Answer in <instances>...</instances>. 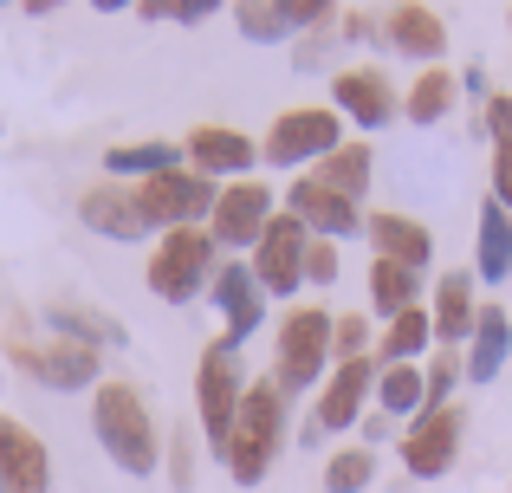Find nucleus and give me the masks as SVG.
Instances as JSON below:
<instances>
[{
    "label": "nucleus",
    "instance_id": "nucleus-1",
    "mask_svg": "<svg viewBox=\"0 0 512 493\" xmlns=\"http://www.w3.org/2000/svg\"><path fill=\"white\" fill-rule=\"evenodd\" d=\"M91 429H98L104 455H111L124 474L150 481V474L163 468L156 422H150V409H143V396L130 390V383H98V396H91Z\"/></svg>",
    "mask_w": 512,
    "mask_h": 493
},
{
    "label": "nucleus",
    "instance_id": "nucleus-2",
    "mask_svg": "<svg viewBox=\"0 0 512 493\" xmlns=\"http://www.w3.org/2000/svg\"><path fill=\"white\" fill-rule=\"evenodd\" d=\"M279 442H286V390H279L273 377L247 383V396H240V422H234V442H227V474H234L240 487H260L266 468H273Z\"/></svg>",
    "mask_w": 512,
    "mask_h": 493
},
{
    "label": "nucleus",
    "instance_id": "nucleus-3",
    "mask_svg": "<svg viewBox=\"0 0 512 493\" xmlns=\"http://www.w3.org/2000/svg\"><path fill=\"white\" fill-rule=\"evenodd\" d=\"M331 331H338V318L318 312V305H299V312H286V325H279V351H273V383L279 390H325L331 377Z\"/></svg>",
    "mask_w": 512,
    "mask_h": 493
},
{
    "label": "nucleus",
    "instance_id": "nucleus-4",
    "mask_svg": "<svg viewBox=\"0 0 512 493\" xmlns=\"http://www.w3.org/2000/svg\"><path fill=\"white\" fill-rule=\"evenodd\" d=\"M331 150H344V117L331 104H299V111H279L266 130V169H305L325 163Z\"/></svg>",
    "mask_w": 512,
    "mask_h": 493
},
{
    "label": "nucleus",
    "instance_id": "nucleus-5",
    "mask_svg": "<svg viewBox=\"0 0 512 493\" xmlns=\"http://www.w3.org/2000/svg\"><path fill=\"white\" fill-rule=\"evenodd\" d=\"M240 396H247V383H240V357L227 351V344H208L201 364H195V416H201V435H208L214 455H227V442H234Z\"/></svg>",
    "mask_w": 512,
    "mask_h": 493
},
{
    "label": "nucleus",
    "instance_id": "nucleus-6",
    "mask_svg": "<svg viewBox=\"0 0 512 493\" xmlns=\"http://www.w3.org/2000/svg\"><path fill=\"white\" fill-rule=\"evenodd\" d=\"M208 266H214V234L208 228H175L150 253V292L163 305H188L201 292V279H208Z\"/></svg>",
    "mask_w": 512,
    "mask_h": 493
},
{
    "label": "nucleus",
    "instance_id": "nucleus-7",
    "mask_svg": "<svg viewBox=\"0 0 512 493\" xmlns=\"http://www.w3.org/2000/svg\"><path fill=\"white\" fill-rule=\"evenodd\" d=\"M214 202H221V189H214L208 176H195V169H169V176H156V182H137V208H143V221H150V234L163 228H195L201 215H214Z\"/></svg>",
    "mask_w": 512,
    "mask_h": 493
},
{
    "label": "nucleus",
    "instance_id": "nucleus-8",
    "mask_svg": "<svg viewBox=\"0 0 512 493\" xmlns=\"http://www.w3.org/2000/svg\"><path fill=\"white\" fill-rule=\"evenodd\" d=\"M305 253H312V228L299 215H273L253 247V279H260L266 299H292L305 286Z\"/></svg>",
    "mask_w": 512,
    "mask_h": 493
},
{
    "label": "nucleus",
    "instance_id": "nucleus-9",
    "mask_svg": "<svg viewBox=\"0 0 512 493\" xmlns=\"http://www.w3.org/2000/svg\"><path fill=\"white\" fill-rule=\"evenodd\" d=\"M376 377L383 370L370 364V357H357V364H338L325 377V390H318V409H312V422H305V442H325V435H338V429H350V422L363 416V396L376 390Z\"/></svg>",
    "mask_w": 512,
    "mask_h": 493
},
{
    "label": "nucleus",
    "instance_id": "nucleus-10",
    "mask_svg": "<svg viewBox=\"0 0 512 493\" xmlns=\"http://www.w3.org/2000/svg\"><path fill=\"white\" fill-rule=\"evenodd\" d=\"M273 215H279L273 189L247 176V182H234V189H221V202H214V215H208V234H214V247H260V234H266Z\"/></svg>",
    "mask_w": 512,
    "mask_h": 493
},
{
    "label": "nucleus",
    "instance_id": "nucleus-11",
    "mask_svg": "<svg viewBox=\"0 0 512 493\" xmlns=\"http://www.w3.org/2000/svg\"><path fill=\"white\" fill-rule=\"evenodd\" d=\"M331 111L350 117L357 130H383L389 117L402 111L396 85H389V72H376V65H350V72L331 78Z\"/></svg>",
    "mask_w": 512,
    "mask_h": 493
},
{
    "label": "nucleus",
    "instance_id": "nucleus-12",
    "mask_svg": "<svg viewBox=\"0 0 512 493\" xmlns=\"http://www.w3.org/2000/svg\"><path fill=\"white\" fill-rule=\"evenodd\" d=\"M461 429H467V416L454 403L428 409V416L409 429V442H402V468H409L415 481H441V474L454 468V455H461Z\"/></svg>",
    "mask_w": 512,
    "mask_h": 493
},
{
    "label": "nucleus",
    "instance_id": "nucleus-13",
    "mask_svg": "<svg viewBox=\"0 0 512 493\" xmlns=\"http://www.w3.org/2000/svg\"><path fill=\"white\" fill-rule=\"evenodd\" d=\"M325 20H331L325 0H240L234 7V26L253 46H279V39L312 33V26H325Z\"/></svg>",
    "mask_w": 512,
    "mask_h": 493
},
{
    "label": "nucleus",
    "instance_id": "nucleus-14",
    "mask_svg": "<svg viewBox=\"0 0 512 493\" xmlns=\"http://www.w3.org/2000/svg\"><path fill=\"white\" fill-rule=\"evenodd\" d=\"M286 215H299L305 228H312V241H350V234H363V208L344 202V195H331L325 182H312V176L286 182Z\"/></svg>",
    "mask_w": 512,
    "mask_h": 493
},
{
    "label": "nucleus",
    "instance_id": "nucleus-15",
    "mask_svg": "<svg viewBox=\"0 0 512 493\" xmlns=\"http://www.w3.org/2000/svg\"><path fill=\"white\" fill-rule=\"evenodd\" d=\"M0 493H52V455L20 416H0Z\"/></svg>",
    "mask_w": 512,
    "mask_h": 493
},
{
    "label": "nucleus",
    "instance_id": "nucleus-16",
    "mask_svg": "<svg viewBox=\"0 0 512 493\" xmlns=\"http://www.w3.org/2000/svg\"><path fill=\"white\" fill-rule=\"evenodd\" d=\"M188 163H195V176H234V182H247V169L260 163V143L247 137V130H234V124H195L188 130Z\"/></svg>",
    "mask_w": 512,
    "mask_h": 493
},
{
    "label": "nucleus",
    "instance_id": "nucleus-17",
    "mask_svg": "<svg viewBox=\"0 0 512 493\" xmlns=\"http://www.w3.org/2000/svg\"><path fill=\"white\" fill-rule=\"evenodd\" d=\"M214 305L227 312V351H240V344L260 331V318H266V292H260V279H253V266H240V260H227L221 273H214Z\"/></svg>",
    "mask_w": 512,
    "mask_h": 493
},
{
    "label": "nucleus",
    "instance_id": "nucleus-18",
    "mask_svg": "<svg viewBox=\"0 0 512 493\" xmlns=\"http://www.w3.org/2000/svg\"><path fill=\"white\" fill-rule=\"evenodd\" d=\"M13 357H20L39 383H52V390H91V383H98V351H85V344H72V338H59V344H20Z\"/></svg>",
    "mask_w": 512,
    "mask_h": 493
},
{
    "label": "nucleus",
    "instance_id": "nucleus-19",
    "mask_svg": "<svg viewBox=\"0 0 512 493\" xmlns=\"http://www.w3.org/2000/svg\"><path fill=\"white\" fill-rule=\"evenodd\" d=\"M363 234L376 241V260H396V266H409V273H422V266L435 260V234H428L415 215H396V208L370 215V221H363Z\"/></svg>",
    "mask_w": 512,
    "mask_h": 493
},
{
    "label": "nucleus",
    "instance_id": "nucleus-20",
    "mask_svg": "<svg viewBox=\"0 0 512 493\" xmlns=\"http://www.w3.org/2000/svg\"><path fill=\"white\" fill-rule=\"evenodd\" d=\"M78 215H85L91 234H111V241H143V234H150V221H143V208H137V189H111V182L85 189Z\"/></svg>",
    "mask_w": 512,
    "mask_h": 493
},
{
    "label": "nucleus",
    "instance_id": "nucleus-21",
    "mask_svg": "<svg viewBox=\"0 0 512 493\" xmlns=\"http://www.w3.org/2000/svg\"><path fill=\"white\" fill-rule=\"evenodd\" d=\"M428 318H435L441 351H454V344L474 338V318H480V305H474V273H441V279H435V305H428Z\"/></svg>",
    "mask_w": 512,
    "mask_h": 493
},
{
    "label": "nucleus",
    "instance_id": "nucleus-22",
    "mask_svg": "<svg viewBox=\"0 0 512 493\" xmlns=\"http://www.w3.org/2000/svg\"><path fill=\"white\" fill-rule=\"evenodd\" d=\"M506 357H512V318H506V305H480V318H474V338H467V383H493L506 370Z\"/></svg>",
    "mask_w": 512,
    "mask_h": 493
},
{
    "label": "nucleus",
    "instance_id": "nucleus-23",
    "mask_svg": "<svg viewBox=\"0 0 512 493\" xmlns=\"http://www.w3.org/2000/svg\"><path fill=\"white\" fill-rule=\"evenodd\" d=\"M383 26H389V46L422 59V65H435L441 52H448V20H441L435 7H396Z\"/></svg>",
    "mask_w": 512,
    "mask_h": 493
},
{
    "label": "nucleus",
    "instance_id": "nucleus-24",
    "mask_svg": "<svg viewBox=\"0 0 512 493\" xmlns=\"http://www.w3.org/2000/svg\"><path fill=\"white\" fill-rule=\"evenodd\" d=\"M474 273L487 279V286H506L512 279V215L500 202H480V247H474Z\"/></svg>",
    "mask_w": 512,
    "mask_h": 493
},
{
    "label": "nucleus",
    "instance_id": "nucleus-25",
    "mask_svg": "<svg viewBox=\"0 0 512 493\" xmlns=\"http://www.w3.org/2000/svg\"><path fill=\"white\" fill-rule=\"evenodd\" d=\"M182 143H169V137H150V143H124V150H111L104 156V169L111 176H130V182H156V176H169V169H182Z\"/></svg>",
    "mask_w": 512,
    "mask_h": 493
},
{
    "label": "nucleus",
    "instance_id": "nucleus-26",
    "mask_svg": "<svg viewBox=\"0 0 512 493\" xmlns=\"http://www.w3.org/2000/svg\"><path fill=\"white\" fill-rule=\"evenodd\" d=\"M415 305H422V273H409V266H396V260H376L370 266V312H383L389 325H396Z\"/></svg>",
    "mask_w": 512,
    "mask_h": 493
},
{
    "label": "nucleus",
    "instance_id": "nucleus-27",
    "mask_svg": "<svg viewBox=\"0 0 512 493\" xmlns=\"http://www.w3.org/2000/svg\"><path fill=\"white\" fill-rule=\"evenodd\" d=\"M46 325L59 331V338H72V344H85V351H98V344H130V331L117 325V318H104V312H91V305H52L46 312Z\"/></svg>",
    "mask_w": 512,
    "mask_h": 493
},
{
    "label": "nucleus",
    "instance_id": "nucleus-28",
    "mask_svg": "<svg viewBox=\"0 0 512 493\" xmlns=\"http://www.w3.org/2000/svg\"><path fill=\"white\" fill-rule=\"evenodd\" d=\"M454 85H461L454 72L422 65V72H415V85L402 91V117H409L415 130H422V124H441V117H448V104H454Z\"/></svg>",
    "mask_w": 512,
    "mask_h": 493
},
{
    "label": "nucleus",
    "instance_id": "nucleus-29",
    "mask_svg": "<svg viewBox=\"0 0 512 493\" xmlns=\"http://www.w3.org/2000/svg\"><path fill=\"white\" fill-rule=\"evenodd\" d=\"M312 182H325L331 195H344V202H363V189H370V143H344V150H331L318 169H305Z\"/></svg>",
    "mask_w": 512,
    "mask_h": 493
},
{
    "label": "nucleus",
    "instance_id": "nucleus-30",
    "mask_svg": "<svg viewBox=\"0 0 512 493\" xmlns=\"http://www.w3.org/2000/svg\"><path fill=\"white\" fill-rule=\"evenodd\" d=\"M428 344H435V318L415 305V312H402L396 325L383 331V344H376V351H383V370H389V364H415Z\"/></svg>",
    "mask_w": 512,
    "mask_h": 493
},
{
    "label": "nucleus",
    "instance_id": "nucleus-31",
    "mask_svg": "<svg viewBox=\"0 0 512 493\" xmlns=\"http://www.w3.org/2000/svg\"><path fill=\"white\" fill-rule=\"evenodd\" d=\"M376 403H383V416H422V403H428L422 364H389L376 377Z\"/></svg>",
    "mask_w": 512,
    "mask_h": 493
},
{
    "label": "nucleus",
    "instance_id": "nucleus-32",
    "mask_svg": "<svg viewBox=\"0 0 512 493\" xmlns=\"http://www.w3.org/2000/svg\"><path fill=\"white\" fill-rule=\"evenodd\" d=\"M376 481V455L370 448H344V455L325 461V493H363Z\"/></svg>",
    "mask_w": 512,
    "mask_h": 493
},
{
    "label": "nucleus",
    "instance_id": "nucleus-33",
    "mask_svg": "<svg viewBox=\"0 0 512 493\" xmlns=\"http://www.w3.org/2000/svg\"><path fill=\"white\" fill-rule=\"evenodd\" d=\"M461 377H467L461 351H435V357H428V370H422V390H428L422 416H428V409H448V396H454V383H461Z\"/></svg>",
    "mask_w": 512,
    "mask_h": 493
},
{
    "label": "nucleus",
    "instance_id": "nucleus-34",
    "mask_svg": "<svg viewBox=\"0 0 512 493\" xmlns=\"http://www.w3.org/2000/svg\"><path fill=\"white\" fill-rule=\"evenodd\" d=\"M331 357H338V364H357V357H370V318H363V312L338 318V331H331Z\"/></svg>",
    "mask_w": 512,
    "mask_h": 493
},
{
    "label": "nucleus",
    "instance_id": "nucleus-35",
    "mask_svg": "<svg viewBox=\"0 0 512 493\" xmlns=\"http://www.w3.org/2000/svg\"><path fill=\"white\" fill-rule=\"evenodd\" d=\"M143 20H175V26H201L214 20V0H143Z\"/></svg>",
    "mask_w": 512,
    "mask_h": 493
},
{
    "label": "nucleus",
    "instance_id": "nucleus-36",
    "mask_svg": "<svg viewBox=\"0 0 512 493\" xmlns=\"http://www.w3.org/2000/svg\"><path fill=\"white\" fill-rule=\"evenodd\" d=\"M305 279H312V286H331V279H338V241H312V253H305Z\"/></svg>",
    "mask_w": 512,
    "mask_h": 493
},
{
    "label": "nucleus",
    "instance_id": "nucleus-37",
    "mask_svg": "<svg viewBox=\"0 0 512 493\" xmlns=\"http://www.w3.org/2000/svg\"><path fill=\"white\" fill-rule=\"evenodd\" d=\"M493 202L512 215V143H493Z\"/></svg>",
    "mask_w": 512,
    "mask_h": 493
},
{
    "label": "nucleus",
    "instance_id": "nucleus-38",
    "mask_svg": "<svg viewBox=\"0 0 512 493\" xmlns=\"http://www.w3.org/2000/svg\"><path fill=\"white\" fill-rule=\"evenodd\" d=\"M487 130L493 143H512V98H487Z\"/></svg>",
    "mask_w": 512,
    "mask_h": 493
},
{
    "label": "nucleus",
    "instance_id": "nucleus-39",
    "mask_svg": "<svg viewBox=\"0 0 512 493\" xmlns=\"http://www.w3.org/2000/svg\"><path fill=\"white\" fill-rule=\"evenodd\" d=\"M506 20H512V13H506Z\"/></svg>",
    "mask_w": 512,
    "mask_h": 493
}]
</instances>
